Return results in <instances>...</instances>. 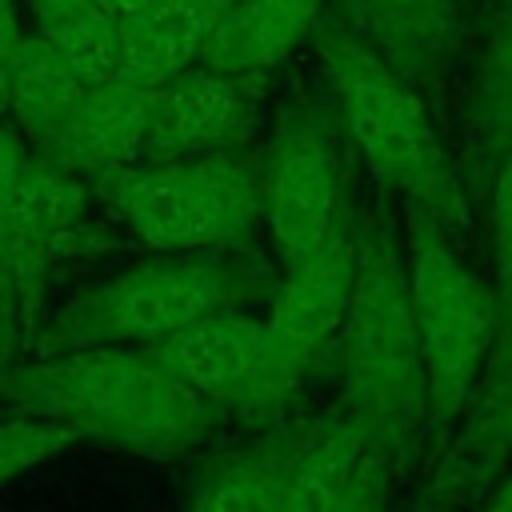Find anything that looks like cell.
<instances>
[{
	"label": "cell",
	"mask_w": 512,
	"mask_h": 512,
	"mask_svg": "<svg viewBox=\"0 0 512 512\" xmlns=\"http://www.w3.org/2000/svg\"><path fill=\"white\" fill-rule=\"evenodd\" d=\"M180 4H184V0H180ZM184 12H188V8H184Z\"/></svg>",
	"instance_id": "obj_28"
},
{
	"label": "cell",
	"mask_w": 512,
	"mask_h": 512,
	"mask_svg": "<svg viewBox=\"0 0 512 512\" xmlns=\"http://www.w3.org/2000/svg\"><path fill=\"white\" fill-rule=\"evenodd\" d=\"M300 432H264L248 444L216 452L192 484L188 512H280L284 488L300 452Z\"/></svg>",
	"instance_id": "obj_15"
},
{
	"label": "cell",
	"mask_w": 512,
	"mask_h": 512,
	"mask_svg": "<svg viewBox=\"0 0 512 512\" xmlns=\"http://www.w3.org/2000/svg\"><path fill=\"white\" fill-rule=\"evenodd\" d=\"M316 40L344 140L404 200V208L428 212L448 232L460 228L468 220L464 176L444 148L420 88L376 52L348 12L328 16Z\"/></svg>",
	"instance_id": "obj_2"
},
{
	"label": "cell",
	"mask_w": 512,
	"mask_h": 512,
	"mask_svg": "<svg viewBox=\"0 0 512 512\" xmlns=\"http://www.w3.org/2000/svg\"><path fill=\"white\" fill-rule=\"evenodd\" d=\"M88 84L56 56V48L28 28L8 68V124L36 152L44 148L88 100Z\"/></svg>",
	"instance_id": "obj_16"
},
{
	"label": "cell",
	"mask_w": 512,
	"mask_h": 512,
	"mask_svg": "<svg viewBox=\"0 0 512 512\" xmlns=\"http://www.w3.org/2000/svg\"><path fill=\"white\" fill-rule=\"evenodd\" d=\"M472 120L492 152L512 136V0L496 12L476 60Z\"/></svg>",
	"instance_id": "obj_21"
},
{
	"label": "cell",
	"mask_w": 512,
	"mask_h": 512,
	"mask_svg": "<svg viewBox=\"0 0 512 512\" xmlns=\"http://www.w3.org/2000/svg\"><path fill=\"white\" fill-rule=\"evenodd\" d=\"M328 108H296L252 152L260 176V228L268 232L276 272L300 264L336 236L344 212V148Z\"/></svg>",
	"instance_id": "obj_7"
},
{
	"label": "cell",
	"mask_w": 512,
	"mask_h": 512,
	"mask_svg": "<svg viewBox=\"0 0 512 512\" xmlns=\"http://www.w3.org/2000/svg\"><path fill=\"white\" fill-rule=\"evenodd\" d=\"M156 116H160V88L136 80L104 84L92 88L88 100L76 108V116L36 152L84 180L132 172L140 164H152Z\"/></svg>",
	"instance_id": "obj_12"
},
{
	"label": "cell",
	"mask_w": 512,
	"mask_h": 512,
	"mask_svg": "<svg viewBox=\"0 0 512 512\" xmlns=\"http://www.w3.org/2000/svg\"><path fill=\"white\" fill-rule=\"evenodd\" d=\"M96 192L84 176L32 152L0 188V252L12 276L8 312L32 316L44 276L96 240Z\"/></svg>",
	"instance_id": "obj_8"
},
{
	"label": "cell",
	"mask_w": 512,
	"mask_h": 512,
	"mask_svg": "<svg viewBox=\"0 0 512 512\" xmlns=\"http://www.w3.org/2000/svg\"><path fill=\"white\" fill-rule=\"evenodd\" d=\"M512 468V356L492 368L480 396L468 408V424L452 440L444 464L432 476L440 496L464 500L476 496L492 476Z\"/></svg>",
	"instance_id": "obj_17"
},
{
	"label": "cell",
	"mask_w": 512,
	"mask_h": 512,
	"mask_svg": "<svg viewBox=\"0 0 512 512\" xmlns=\"http://www.w3.org/2000/svg\"><path fill=\"white\" fill-rule=\"evenodd\" d=\"M8 300H12V276H8V260L0 252V312H8Z\"/></svg>",
	"instance_id": "obj_27"
},
{
	"label": "cell",
	"mask_w": 512,
	"mask_h": 512,
	"mask_svg": "<svg viewBox=\"0 0 512 512\" xmlns=\"http://www.w3.org/2000/svg\"><path fill=\"white\" fill-rule=\"evenodd\" d=\"M72 444L80 440L60 424H48L36 416H4L0 420V488L20 472L68 452Z\"/></svg>",
	"instance_id": "obj_22"
},
{
	"label": "cell",
	"mask_w": 512,
	"mask_h": 512,
	"mask_svg": "<svg viewBox=\"0 0 512 512\" xmlns=\"http://www.w3.org/2000/svg\"><path fill=\"white\" fill-rule=\"evenodd\" d=\"M356 284V216H348L328 244H320L300 264L284 268L264 312L272 352L292 372L308 380L336 364V348L348 324Z\"/></svg>",
	"instance_id": "obj_10"
},
{
	"label": "cell",
	"mask_w": 512,
	"mask_h": 512,
	"mask_svg": "<svg viewBox=\"0 0 512 512\" xmlns=\"http://www.w3.org/2000/svg\"><path fill=\"white\" fill-rule=\"evenodd\" d=\"M260 272L240 252L156 256L64 300L32 332V356L76 348H152L220 312L244 308Z\"/></svg>",
	"instance_id": "obj_3"
},
{
	"label": "cell",
	"mask_w": 512,
	"mask_h": 512,
	"mask_svg": "<svg viewBox=\"0 0 512 512\" xmlns=\"http://www.w3.org/2000/svg\"><path fill=\"white\" fill-rule=\"evenodd\" d=\"M0 404L144 460L192 452L220 424V412L152 348L128 344L16 360L0 368Z\"/></svg>",
	"instance_id": "obj_1"
},
{
	"label": "cell",
	"mask_w": 512,
	"mask_h": 512,
	"mask_svg": "<svg viewBox=\"0 0 512 512\" xmlns=\"http://www.w3.org/2000/svg\"><path fill=\"white\" fill-rule=\"evenodd\" d=\"M484 512H512V472L492 488V496H488Z\"/></svg>",
	"instance_id": "obj_26"
},
{
	"label": "cell",
	"mask_w": 512,
	"mask_h": 512,
	"mask_svg": "<svg viewBox=\"0 0 512 512\" xmlns=\"http://www.w3.org/2000/svg\"><path fill=\"white\" fill-rule=\"evenodd\" d=\"M24 8L32 28L88 88L128 80V20L92 0H24Z\"/></svg>",
	"instance_id": "obj_18"
},
{
	"label": "cell",
	"mask_w": 512,
	"mask_h": 512,
	"mask_svg": "<svg viewBox=\"0 0 512 512\" xmlns=\"http://www.w3.org/2000/svg\"><path fill=\"white\" fill-rule=\"evenodd\" d=\"M328 20V0H240L208 36L200 68L272 76Z\"/></svg>",
	"instance_id": "obj_14"
},
{
	"label": "cell",
	"mask_w": 512,
	"mask_h": 512,
	"mask_svg": "<svg viewBox=\"0 0 512 512\" xmlns=\"http://www.w3.org/2000/svg\"><path fill=\"white\" fill-rule=\"evenodd\" d=\"M32 156V148L16 136V128L8 120H0V188L20 172V164Z\"/></svg>",
	"instance_id": "obj_24"
},
{
	"label": "cell",
	"mask_w": 512,
	"mask_h": 512,
	"mask_svg": "<svg viewBox=\"0 0 512 512\" xmlns=\"http://www.w3.org/2000/svg\"><path fill=\"white\" fill-rule=\"evenodd\" d=\"M204 32L184 16L136 20L128 24V80L160 88L176 76L200 68Z\"/></svg>",
	"instance_id": "obj_19"
},
{
	"label": "cell",
	"mask_w": 512,
	"mask_h": 512,
	"mask_svg": "<svg viewBox=\"0 0 512 512\" xmlns=\"http://www.w3.org/2000/svg\"><path fill=\"white\" fill-rule=\"evenodd\" d=\"M88 184L120 228L160 256L240 252L260 232V176L252 152L152 160Z\"/></svg>",
	"instance_id": "obj_5"
},
{
	"label": "cell",
	"mask_w": 512,
	"mask_h": 512,
	"mask_svg": "<svg viewBox=\"0 0 512 512\" xmlns=\"http://www.w3.org/2000/svg\"><path fill=\"white\" fill-rule=\"evenodd\" d=\"M344 12L416 88L452 64L464 36L460 0H348Z\"/></svg>",
	"instance_id": "obj_13"
},
{
	"label": "cell",
	"mask_w": 512,
	"mask_h": 512,
	"mask_svg": "<svg viewBox=\"0 0 512 512\" xmlns=\"http://www.w3.org/2000/svg\"><path fill=\"white\" fill-rule=\"evenodd\" d=\"M236 4H240V0H184L188 16L200 24V32H204V36H208V32H212V28H216V24L236 8Z\"/></svg>",
	"instance_id": "obj_25"
},
{
	"label": "cell",
	"mask_w": 512,
	"mask_h": 512,
	"mask_svg": "<svg viewBox=\"0 0 512 512\" xmlns=\"http://www.w3.org/2000/svg\"><path fill=\"white\" fill-rule=\"evenodd\" d=\"M24 32V0H0V120H8V68Z\"/></svg>",
	"instance_id": "obj_23"
},
{
	"label": "cell",
	"mask_w": 512,
	"mask_h": 512,
	"mask_svg": "<svg viewBox=\"0 0 512 512\" xmlns=\"http://www.w3.org/2000/svg\"><path fill=\"white\" fill-rule=\"evenodd\" d=\"M332 368L340 372L344 412L396 440L428 412L404 236L384 212L356 216V284Z\"/></svg>",
	"instance_id": "obj_4"
},
{
	"label": "cell",
	"mask_w": 512,
	"mask_h": 512,
	"mask_svg": "<svg viewBox=\"0 0 512 512\" xmlns=\"http://www.w3.org/2000/svg\"><path fill=\"white\" fill-rule=\"evenodd\" d=\"M400 236L428 412L436 420H456L480 396L496 356V292L456 252L452 232L428 212L404 208Z\"/></svg>",
	"instance_id": "obj_6"
},
{
	"label": "cell",
	"mask_w": 512,
	"mask_h": 512,
	"mask_svg": "<svg viewBox=\"0 0 512 512\" xmlns=\"http://www.w3.org/2000/svg\"><path fill=\"white\" fill-rule=\"evenodd\" d=\"M492 184H488V256H492V292H496V356L500 368L512 356V136L492 152ZM488 368V376H492Z\"/></svg>",
	"instance_id": "obj_20"
},
{
	"label": "cell",
	"mask_w": 512,
	"mask_h": 512,
	"mask_svg": "<svg viewBox=\"0 0 512 512\" xmlns=\"http://www.w3.org/2000/svg\"><path fill=\"white\" fill-rule=\"evenodd\" d=\"M264 100H268L264 72L192 68L172 84H160L152 160H196V156L240 152L264 120Z\"/></svg>",
	"instance_id": "obj_11"
},
{
	"label": "cell",
	"mask_w": 512,
	"mask_h": 512,
	"mask_svg": "<svg viewBox=\"0 0 512 512\" xmlns=\"http://www.w3.org/2000/svg\"><path fill=\"white\" fill-rule=\"evenodd\" d=\"M152 352L220 416H272L304 388L272 352L264 316L244 308L200 320Z\"/></svg>",
	"instance_id": "obj_9"
}]
</instances>
